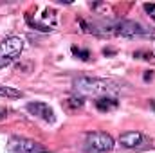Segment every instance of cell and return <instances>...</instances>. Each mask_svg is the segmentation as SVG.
Instances as JSON below:
<instances>
[{
    "mask_svg": "<svg viewBox=\"0 0 155 153\" xmlns=\"http://www.w3.org/2000/svg\"><path fill=\"white\" fill-rule=\"evenodd\" d=\"M150 142H152L150 137H146L141 132H124L119 137V144L128 150H141V148H146Z\"/></svg>",
    "mask_w": 155,
    "mask_h": 153,
    "instance_id": "obj_6",
    "label": "cell"
},
{
    "mask_svg": "<svg viewBox=\"0 0 155 153\" xmlns=\"http://www.w3.org/2000/svg\"><path fill=\"white\" fill-rule=\"evenodd\" d=\"M71 50H72V54H74L76 58L83 60V61H88V60H90V52H88L87 49H79V47H76V45H74Z\"/></svg>",
    "mask_w": 155,
    "mask_h": 153,
    "instance_id": "obj_10",
    "label": "cell"
},
{
    "mask_svg": "<svg viewBox=\"0 0 155 153\" xmlns=\"http://www.w3.org/2000/svg\"><path fill=\"white\" fill-rule=\"evenodd\" d=\"M7 151L9 153H49V150L40 144L38 141L27 139V137H11L7 141Z\"/></svg>",
    "mask_w": 155,
    "mask_h": 153,
    "instance_id": "obj_5",
    "label": "cell"
},
{
    "mask_svg": "<svg viewBox=\"0 0 155 153\" xmlns=\"http://www.w3.org/2000/svg\"><path fill=\"white\" fill-rule=\"evenodd\" d=\"M0 97H9V99H16V97H22V92L15 86H4L0 85Z\"/></svg>",
    "mask_w": 155,
    "mask_h": 153,
    "instance_id": "obj_9",
    "label": "cell"
},
{
    "mask_svg": "<svg viewBox=\"0 0 155 153\" xmlns=\"http://www.w3.org/2000/svg\"><path fill=\"white\" fill-rule=\"evenodd\" d=\"M4 115H5V112H4V110H0V117H4Z\"/></svg>",
    "mask_w": 155,
    "mask_h": 153,
    "instance_id": "obj_14",
    "label": "cell"
},
{
    "mask_svg": "<svg viewBox=\"0 0 155 153\" xmlns=\"http://www.w3.org/2000/svg\"><path fill=\"white\" fill-rule=\"evenodd\" d=\"M27 112L31 115H35V117H38L41 121H45V122H54L56 121V117H54V110L47 105V103H43V101H35V103H27Z\"/></svg>",
    "mask_w": 155,
    "mask_h": 153,
    "instance_id": "obj_7",
    "label": "cell"
},
{
    "mask_svg": "<svg viewBox=\"0 0 155 153\" xmlns=\"http://www.w3.org/2000/svg\"><path fill=\"white\" fill-rule=\"evenodd\" d=\"M134 56H144L143 60H153V54L152 52H135Z\"/></svg>",
    "mask_w": 155,
    "mask_h": 153,
    "instance_id": "obj_12",
    "label": "cell"
},
{
    "mask_svg": "<svg viewBox=\"0 0 155 153\" xmlns=\"http://www.w3.org/2000/svg\"><path fill=\"white\" fill-rule=\"evenodd\" d=\"M24 50V40L20 36H7L0 41V69L13 63Z\"/></svg>",
    "mask_w": 155,
    "mask_h": 153,
    "instance_id": "obj_3",
    "label": "cell"
},
{
    "mask_svg": "<svg viewBox=\"0 0 155 153\" xmlns=\"http://www.w3.org/2000/svg\"><path fill=\"white\" fill-rule=\"evenodd\" d=\"M144 79H146V81H148V79H152V72H150V70L144 74Z\"/></svg>",
    "mask_w": 155,
    "mask_h": 153,
    "instance_id": "obj_13",
    "label": "cell"
},
{
    "mask_svg": "<svg viewBox=\"0 0 155 153\" xmlns=\"http://www.w3.org/2000/svg\"><path fill=\"white\" fill-rule=\"evenodd\" d=\"M144 11L152 15V18L155 20V4H144Z\"/></svg>",
    "mask_w": 155,
    "mask_h": 153,
    "instance_id": "obj_11",
    "label": "cell"
},
{
    "mask_svg": "<svg viewBox=\"0 0 155 153\" xmlns=\"http://www.w3.org/2000/svg\"><path fill=\"white\" fill-rule=\"evenodd\" d=\"M110 34L124 36V38H135V36H155V33H150L143 24L134 20H121L114 25H110Z\"/></svg>",
    "mask_w": 155,
    "mask_h": 153,
    "instance_id": "obj_4",
    "label": "cell"
},
{
    "mask_svg": "<svg viewBox=\"0 0 155 153\" xmlns=\"http://www.w3.org/2000/svg\"><path fill=\"white\" fill-rule=\"evenodd\" d=\"M72 88L79 96H116L119 94V85L110 81V79H103V77H88L81 76L76 77L72 81Z\"/></svg>",
    "mask_w": 155,
    "mask_h": 153,
    "instance_id": "obj_1",
    "label": "cell"
},
{
    "mask_svg": "<svg viewBox=\"0 0 155 153\" xmlns=\"http://www.w3.org/2000/svg\"><path fill=\"white\" fill-rule=\"evenodd\" d=\"M116 146L112 135L105 133V132H92L85 135V142H83V150L87 153H107L112 151Z\"/></svg>",
    "mask_w": 155,
    "mask_h": 153,
    "instance_id": "obj_2",
    "label": "cell"
},
{
    "mask_svg": "<svg viewBox=\"0 0 155 153\" xmlns=\"http://www.w3.org/2000/svg\"><path fill=\"white\" fill-rule=\"evenodd\" d=\"M119 106V101L116 97H99L96 99V108L101 110V112H108V110H114Z\"/></svg>",
    "mask_w": 155,
    "mask_h": 153,
    "instance_id": "obj_8",
    "label": "cell"
}]
</instances>
